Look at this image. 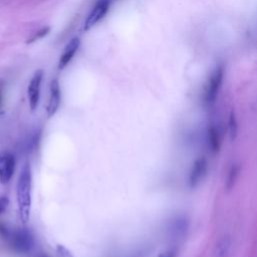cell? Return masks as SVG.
<instances>
[{"instance_id": "obj_2", "label": "cell", "mask_w": 257, "mask_h": 257, "mask_svg": "<svg viewBox=\"0 0 257 257\" xmlns=\"http://www.w3.org/2000/svg\"><path fill=\"white\" fill-rule=\"evenodd\" d=\"M0 235L9 243L10 247L17 253H27L33 247V237L25 229L9 230L4 225H0Z\"/></svg>"}, {"instance_id": "obj_6", "label": "cell", "mask_w": 257, "mask_h": 257, "mask_svg": "<svg viewBox=\"0 0 257 257\" xmlns=\"http://www.w3.org/2000/svg\"><path fill=\"white\" fill-rule=\"evenodd\" d=\"M109 0H99L93 10L88 14L86 21L85 22L84 30L87 31L91 27H94L100 21H102L108 11Z\"/></svg>"}, {"instance_id": "obj_7", "label": "cell", "mask_w": 257, "mask_h": 257, "mask_svg": "<svg viewBox=\"0 0 257 257\" xmlns=\"http://www.w3.org/2000/svg\"><path fill=\"white\" fill-rule=\"evenodd\" d=\"M15 168V159L9 152L0 153V183L6 184L13 176Z\"/></svg>"}, {"instance_id": "obj_3", "label": "cell", "mask_w": 257, "mask_h": 257, "mask_svg": "<svg viewBox=\"0 0 257 257\" xmlns=\"http://www.w3.org/2000/svg\"><path fill=\"white\" fill-rule=\"evenodd\" d=\"M43 79V70L39 69L34 72L32 79L27 87V95L29 101V107L31 111L38 107L41 97V86Z\"/></svg>"}, {"instance_id": "obj_1", "label": "cell", "mask_w": 257, "mask_h": 257, "mask_svg": "<svg viewBox=\"0 0 257 257\" xmlns=\"http://www.w3.org/2000/svg\"><path fill=\"white\" fill-rule=\"evenodd\" d=\"M31 191L32 178L29 163H25L21 173L18 177L16 185V199L18 205V212L23 224L27 223L31 209Z\"/></svg>"}, {"instance_id": "obj_19", "label": "cell", "mask_w": 257, "mask_h": 257, "mask_svg": "<svg viewBox=\"0 0 257 257\" xmlns=\"http://www.w3.org/2000/svg\"><path fill=\"white\" fill-rule=\"evenodd\" d=\"M43 257H45V256H43Z\"/></svg>"}, {"instance_id": "obj_12", "label": "cell", "mask_w": 257, "mask_h": 257, "mask_svg": "<svg viewBox=\"0 0 257 257\" xmlns=\"http://www.w3.org/2000/svg\"><path fill=\"white\" fill-rule=\"evenodd\" d=\"M238 173H239V167L237 166V165H232L229 172H228V176H227V181H226V188L227 190L232 189V187L234 186V183L237 179Z\"/></svg>"}, {"instance_id": "obj_16", "label": "cell", "mask_w": 257, "mask_h": 257, "mask_svg": "<svg viewBox=\"0 0 257 257\" xmlns=\"http://www.w3.org/2000/svg\"><path fill=\"white\" fill-rule=\"evenodd\" d=\"M9 204V200L7 199V197H0V214H2L7 206Z\"/></svg>"}, {"instance_id": "obj_18", "label": "cell", "mask_w": 257, "mask_h": 257, "mask_svg": "<svg viewBox=\"0 0 257 257\" xmlns=\"http://www.w3.org/2000/svg\"><path fill=\"white\" fill-rule=\"evenodd\" d=\"M0 104H1V91H0Z\"/></svg>"}, {"instance_id": "obj_10", "label": "cell", "mask_w": 257, "mask_h": 257, "mask_svg": "<svg viewBox=\"0 0 257 257\" xmlns=\"http://www.w3.org/2000/svg\"><path fill=\"white\" fill-rule=\"evenodd\" d=\"M231 250V238L227 235L220 238L214 248V257H228Z\"/></svg>"}, {"instance_id": "obj_11", "label": "cell", "mask_w": 257, "mask_h": 257, "mask_svg": "<svg viewBox=\"0 0 257 257\" xmlns=\"http://www.w3.org/2000/svg\"><path fill=\"white\" fill-rule=\"evenodd\" d=\"M207 142H208V147L210 150L214 153L219 151L220 148V135L218 132V128L215 126H211L208 128L207 133Z\"/></svg>"}, {"instance_id": "obj_8", "label": "cell", "mask_w": 257, "mask_h": 257, "mask_svg": "<svg viewBox=\"0 0 257 257\" xmlns=\"http://www.w3.org/2000/svg\"><path fill=\"white\" fill-rule=\"evenodd\" d=\"M62 93H61V86L58 79H53L50 83L49 87V98L46 106V114L48 118L53 117L58 112V109L61 105Z\"/></svg>"}, {"instance_id": "obj_14", "label": "cell", "mask_w": 257, "mask_h": 257, "mask_svg": "<svg viewBox=\"0 0 257 257\" xmlns=\"http://www.w3.org/2000/svg\"><path fill=\"white\" fill-rule=\"evenodd\" d=\"M49 30H50V28H49L48 26H45V27L40 29L39 31H36L35 33H33V34L30 36V38L27 40L26 43H34V42H36V41H39V40L43 39V36H45V35L48 34Z\"/></svg>"}, {"instance_id": "obj_9", "label": "cell", "mask_w": 257, "mask_h": 257, "mask_svg": "<svg viewBox=\"0 0 257 257\" xmlns=\"http://www.w3.org/2000/svg\"><path fill=\"white\" fill-rule=\"evenodd\" d=\"M81 45V40L79 38H73L64 47V50L61 56L60 63H59V68L64 69L75 57L76 52L78 51L79 47Z\"/></svg>"}, {"instance_id": "obj_17", "label": "cell", "mask_w": 257, "mask_h": 257, "mask_svg": "<svg viewBox=\"0 0 257 257\" xmlns=\"http://www.w3.org/2000/svg\"><path fill=\"white\" fill-rule=\"evenodd\" d=\"M177 249L176 248H171L166 251L162 252L158 257H176L177 256Z\"/></svg>"}, {"instance_id": "obj_13", "label": "cell", "mask_w": 257, "mask_h": 257, "mask_svg": "<svg viewBox=\"0 0 257 257\" xmlns=\"http://www.w3.org/2000/svg\"><path fill=\"white\" fill-rule=\"evenodd\" d=\"M228 132L231 140H235L238 134V124L236 117L233 113L230 114L229 116V121H228Z\"/></svg>"}, {"instance_id": "obj_5", "label": "cell", "mask_w": 257, "mask_h": 257, "mask_svg": "<svg viewBox=\"0 0 257 257\" xmlns=\"http://www.w3.org/2000/svg\"><path fill=\"white\" fill-rule=\"evenodd\" d=\"M208 171V163L204 157L198 158L191 168L189 174V184L191 188L197 187L204 180Z\"/></svg>"}, {"instance_id": "obj_15", "label": "cell", "mask_w": 257, "mask_h": 257, "mask_svg": "<svg viewBox=\"0 0 257 257\" xmlns=\"http://www.w3.org/2000/svg\"><path fill=\"white\" fill-rule=\"evenodd\" d=\"M57 251H58V254L60 257H73L72 254L70 253V251L61 244L57 246Z\"/></svg>"}, {"instance_id": "obj_4", "label": "cell", "mask_w": 257, "mask_h": 257, "mask_svg": "<svg viewBox=\"0 0 257 257\" xmlns=\"http://www.w3.org/2000/svg\"><path fill=\"white\" fill-rule=\"evenodd\" d=\"M223 80V70L222 68H217L213 73L208 82L204 93V102L207 105H212L219 93V89L221 87Z\"/></svg>"}]
</instances>
